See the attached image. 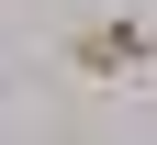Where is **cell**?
Returning a JSON list of instances; mask_svg holds the SVG:
<instances>
[{
    "label": "cell",
    "instance_id": "cell-1",
    "mask_svg": "<svg viewBox=\"0 0 157 145\" xmlns=\"http://www.w3.org/2000/svg\"><path fill=\"white\" fill-rule=\"evenodd\" d=\"M67 78H78V89L157 78V23H146V11H90V23H67Z\"/></svg>",
    "mask_w": 157,
    "mask_h": 145
}]
</instances>
